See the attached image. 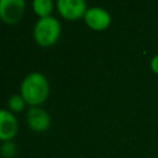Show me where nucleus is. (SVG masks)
<instances>
[{"mask_svg": "<svg viewBox=\"0 0 158 158\" xmlns=\"http://www.w3.org/2000/svg\"><path fill=\"white\" fill-rule=\"evenodd\" d=\"M57 10L62 17L74 21L80 17H84L88 7L85 1L83 0H58Z\"/></svg>", "mask_w": 158, "mask_h": 158, "instance_id": "39448f33", "label": "nucleus"}, {"mask_svg": "<svg viewBox=\"0 0 158 158\" xmlns=\"http://www.w3.org/2000/svg\"><path fill=\"white\" fill-rule=\"evenodd\" d=\"M83 19H84L85 23L91 30H95V31H104L111 23L110 14L104 7H99V6L88 7Z\"/></svg>", "mask_w": 158, "mask_h": 158, "instance_id": "20e7f679", "label": "nucleus"}, {"mask_svg": "<svg viewBox=\"0 0 158 158\" xmlns=\"http://www.w3.org/2000/svg\"><path fill=\"white\" fill-rule=\"evenodd\" d=\"M151 69H152V72L154 74L158 75V54L152 58V60H151Z\"/></svg>", "mask_w": 158, "mask_h": 158, "instance_id": "9b49d317", "label": "nucleus"}, {"mask_svg": "<svg viewBox=\"0 0 158 158\" xmlns=\"http://www.w3.org/2000/svg\"><path fill=\"white\" fill-rule=\"evenodd\" d=\"M0 153L5 158H12L16 154V144L12 141L2 142V144L0 147Z\"/></svg>", "mask_w": 158, "mask_h": 158, "instance_id": "9d476101", "label": "nucleus"}, {"mask_svg": "<svg viewBox=\"0 0 158 158\" xmlns=\"http://www.w3.org/2000/svg\"><path fill=\"white\" fill-rule=\"evenodd\" d=\"M26 101L25 99L22 98L21 94H15L12 96H10L9 101H7V106L10 109V111H14V112H20L25 109L26 106Z\"/></svg>", "mask_w": 158, "mask_h": 158, "instance_id": "1a4fd4ad", "label": "nucleus"}, {"mask_svg": "<svg viewBox=\"0 0 158 158\" xmlns=\"http://www.w3.org/2000/svg\"><path fill=\"white\" fill-rule=\"evenodd\" d=\"M26 122L32 131L44 132L51 126V116L46 110L38 106H33L30 107L26 112Z\"/></svg>", "mask_w": 158, "mask_h": 158, "instance_id": "423d86ee", "label": "nucleus"}, {"mask_svg": "<svg viewBox=\"0 0 158 158\" xmlns=\"http://www.w3.org/2000/svg\"><path fill=\"white\" fill-rule=\"evenodd\" d=\"M26 2L23 0H0V20L9 25L21 21Z\"/></svg>", "mask_w": 158, "mask_h": 158, "instance_id": "7ed1b4c3", "label": "nucleus"}, {"mask_svg": "<svg viewBox=\"0 0 158 158\" xmlns=\"http://www.w3.org/2000/svg\"><path fill=\"white\" fill-rule=\"evenodd\" d=\"M60 36V23L53 16L40 19L33 27L35 41L40 46H52Z\"/></svg>", "mask_w": 158, "mask_h": 158, "instance_id": "f03ea898", "label": "nucleus"}, {"mask_svg": "<svg viewBox=\"0 0 158 158\" xmlns=\"http://www.w3.org/2000/svg\"><path fill=\"white\" fill-rule=\"evenodd\" d=\"M19 131V123L10 110L0 109V141H11Z\"/></svg>", "mask_w": 158, "mask_h": 158, "instance_id": "0eeeda50", "label": "nucleus"}, {"mask_svg": "<svg viewBox=\"0 0 158 158\" xmlns=\"http://www.w3.org/2000/svg\"><path fill=\"white\" fill-rule=\"evenodd\" d=\"M20 91L25 101L33 107L47 100L49 95V84L42 73L32 72L23 78Z\"/></svg>", "mask_w": 158, "mask_h": 158, "instance_id": "f257e3e1", "label": "nucleus"}, {"mask_svg": "<svg viewBox=\"0 0 158 158\" xmlns=\"http://www.w3.org/2000/svg\"><path fill=\"white\" fill-rule=\"evenodd\" d=\"M53 6L54 5L51 0H35L32 2V9L35 14L40 16V19L51 16V12L53 11Z\"/></svg>", "mask_w": 158, "mask_h": 158, "instance_id": "6e6552de", "label": "nucleus"}]
</instances>
